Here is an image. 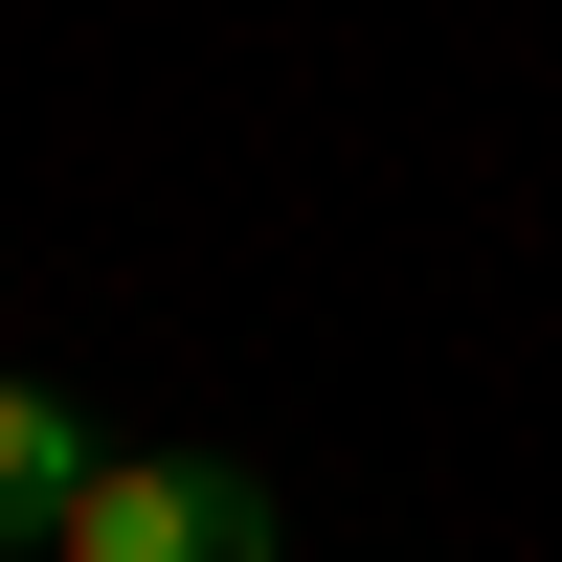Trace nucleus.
Listing matches in <instances>:
<instances>
[{
	"label": "nucleus",
	"mask_w": 562,
	"mask_h": 562,
	"mask_svg": "<svg viewBox=\"0 0 562 562\" xmlns=\"http://www.w3.org/2000/svg\"><path fill=\"white\" fill-rule=\"evenodd\" d=\"M90 473H113V450H90L45 383H0V540H68V495H90Z\"/></svg>",
	"instance_id": "f03ea898"
},
{
	"label": "nucleus",
	"mask_w": 562,
	"mask_h": 562,
	"mask_svg": "<svg viewBox=\"0 0 562 562\" xmlns=\"http://www.w3.org/2000/svg\"><path fill=\"white\" fill-rule=\"evenodd\" d=\"M0 562H45V540H0Z\"/></svg>",
	"instance_id": "7ed1b4c3"
},
{
	"label": "nucleus",
	"mask_w": 562,
	"mask_h": 562,
	"mask_svg": "<svg viewBox=\"0 0 562 562\" xmlns=\"http://www.w3.org/2000/svg\"><path fill=\"white\" fill-rule=\"evenodd\" d=\"M45 562H293V518H270V473H225V450H113Z\"/></svg>",
	"instance_id": "f257e3e1"
}]
</instances>
